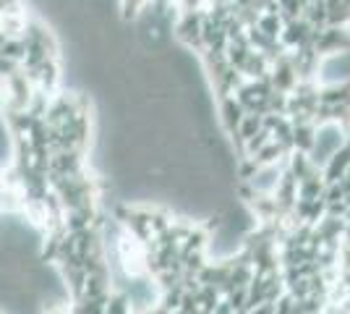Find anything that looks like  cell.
<instances>
[{
  "label": "cell",
  "mask_w": 350,
  "mask_h": 314,
  "mask_svg": "<svg viewBox=\"0 0 350 314\" xmlns=\"http://www.w3.org/2000/svg\"><path fill=\"white\" fill-rule=\"evenodd\" d=\"M285 11L304 31L317 40L340 42L350 24V0H282Z\"/></svg>",
  "instance_id": "obj_3"
},
{
  "label": "cell",
  "mask_w": 350,
  "mask_h": 314,
  "mask_svg": "<svg viewBox=\"0 0 350 314\" xmlns=\"http://www.w3.org/2000/svg\"><path fill=\"white\" fill-rule=\"evenodd\" d=\"M11 76H24L40 90H58V42L24 0H0V79Z\"/></svg>",
  "instance_id": "obj_2"
},
{
  "label": "cell",
  "mask_w": 350,
  "mask_h": 314,
  "mask_svg": "<svg viewBox=\"0 0 350 314\" xmlns=\"http://www.w3.org/2000/svg\"><path fill=\"white\" fill-rule=\"evenodd\" d=\"M170 18L175 34L202 50L217 76L233 84L235 66H264L275 47L311 55V42L291 21L282 0H120L126 18L144 11Z\"/></svg>",
  "instance_id": "obj_1"
}]
</instances>
